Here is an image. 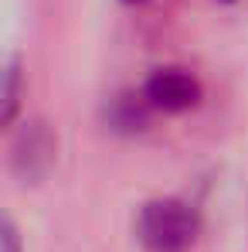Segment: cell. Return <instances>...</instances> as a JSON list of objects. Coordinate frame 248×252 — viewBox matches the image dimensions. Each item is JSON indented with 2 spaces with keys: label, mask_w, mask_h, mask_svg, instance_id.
<instances>
[{
  "label": "cell",
  "mask_w": 248,
  "mask_h": 252,
  "mask_svg": "<svg viewBox=\"0 0 248 252\" xmlns=\"http://www.w3.org/2000/svg\"><path fill=\"white\" fill-rule=\"evenodd\" d=\"M136 235L146 252H187L201 235V218L180 198H157L139 208Z\"/></svg>",
  "instance_id": "1"
},
{
  "label": "cell",
  "mask_w": 248,
  "mask_h": 252,
  "mask_svg": "<svg viewBox=\"0 0 248 252\" xmlns=\"http://www.w3.org/2000/svg\"><path fill=\"white\" fill-rule=\"evenodd\" d=\"M201 95H204L201 82L184 68H157L143 85L146 106L160 113H187L201 102Z\"/></svg>",
  "instance_id": "2"
},
{
  "label": "cell",
  "mask_w": 248,
  "mask_h": 252,
  "mask_svg": "<svg viewBox=\"0 0 248 252\" xmlns=\"http://www.w3.org/2000/svg\"><path fill=\"white\" fill-rule=\"evenodd\" d=\"M17 109H21V68L10 62L3 72V109H0L3 126H10L17 120Z\"/></svg>",
  "instance_id": "3"
},
{
  "label": "cell",
  "mask_w": 248,
  "mask_h": 252,
  "mask_svg": "<svg viewBox=\"0 0 248 252\" xmlns=\"http://www.w3.org/2000/svg\"><path fill=\"white\" fill-rule=\"evenodd\" d=\"M0 252H21V235H17L14 221H3V228H0Z\"/></svg>",
  "instance_id": "4"
},
{
  "label": "cell",
  "mask_w": 248,
  "mask_h": 252,
  "mask_svg": "<svg viewBox=\"0 0 248 252\" xmlns=\"http://www.w3.org/2000/svg\"><path fill=\"white\" fill-rule=\"evenodd\" d=\"M224 3H235V0H224Z\"/></svg>",
  "instance_id": "5"
},
{
  "label": "cell",
  "mask_w": 248,
  "mask_h": 252,
  "mask_svg": "<svg viewBox=\"0 0 248 252\" xmlns=\"http://www.w3.org/2000/svg\"><path fill=\"white\" fill-rule=\"evenodd\" d=\"M129 3H136V0H129Z\"/></svg>",
  "instance_id": "6"
}]
</instances>
